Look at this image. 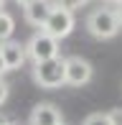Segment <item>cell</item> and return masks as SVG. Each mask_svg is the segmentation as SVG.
Listing matches in <instances>:
<instances>
[{"mask_svg":"<svg viewBox=\"0 0 122 125\" xmlns=\"http://www.w3.org/2000/svg\"><path fill=\"white\" fill-rule=\"evenodd\" d=\"M81 125H112V120H109L107 112H92Z\"/></svg>","mask_w":122,"mask_h":125,"instance_id":"30bf717a","label":"cell"},{"mask_svg":"<svg viewBox=\"0 0 122 125\" xmlns=\"http://www.w3.org/2000/svg\"><path fill=\"white\" fill-rule=\"evenodd\" d=\"M43 31L51 33L53 38H64L69 36L71 31H74V13L66 8H61V5H53L51 15L46 18V23H43Z\"/></svg>","mask_w":122,"mask_h":125,"instance_id":"277c9868","label":"cell"},{"mask_svg":"<svg viewBox=\"0 0 122 125\" xmlns=\"http://www.w3.org/2000/svg\"><path fill=\"white\" fill-rule=\"evenodd\" d=\"M0 56H3L8 69H20L26 64V59H28V51L18 41H3L0 43Z\"/></svg>","mask_w":122,"mask_h":125,"instance_id":"52a82bcc","label":"cell"},{"mask_svg":"<svg viewBox=\"0 0 122 125\" xmlns=\"http://www.w3.org/2000/svg\"><path fill=\"white\" fill-rule=\"evenodd\" d=\"M94 77V69L87 59L81 56H69L66 59V84L69 87H84Z\"/></svg>","mask_w":122,"mask_h":125,"instance_id":"5b68a950","label":"cell"},{"mask_svg":"<svg viewBox=\"0 0 122 125\" xmlns=\"http://www.w3.org/2000/svg\"><path fill=\"white\" fill-rule=\"evenodd\" d=\"M87 0H53V5H61V8H66V10H71L74 13L76 8H81Z\"/></svg>","mask_w":122,"mask_h":125,"instance_id":"8fae6325","label":"cell"},{"mask_svg":"<svg viewBox=\"0 0 122 125\" xmlns=\"http://www.w3.org/2000/svg\"><path fill=\"white\" fill-rule=\"evenodd\" d=\"M122 26L120 10L109 8V5H102V8H94L87 18V28L94 38H114Z\"/></svg>","mask_w":122,"mask_h":125,"instance_id":"6da1fadb","label":"cell"},{"mask_svg":"<svg viewBox=\"0 0 122 125\" xmlns=\"http://www.w3.org/2000/svg\"><path fill=\"white\" fill-rule=\"evenodd\" d=\"M26 51H28V59L36 64V61H46L59 56V38H53L51 33H46L41 28L38 33H33L26 43Z\"/></svg>","mask_w":122,"mask_h":125,"instance_id":"3957f363","label":"cell"},{"mask_svg":"<svg viewBox=\"0 0 122 125\" xmlns=\"http://www.w3.org/2000/svg\"><path fill=\"white\" fill-rule=\"evenodd\" d=\"M107 115H109V120H112V125H122V107H114Z\"/></svg>","mask_w":122,"mask_h":125,"instance_id":"7c38bea8","label":"cell"},{"mask_svg":"<svg viewBox=\"0 0 122 125\" xmlns=\"http://www.w3.org/2000/svg\"><path fill=\"white\" fill-rule=\"evenodd\" d=\"M104 3H117V5H120V3H122V0H104Z\"/></svg>","mask_w":122,"mask_h":125,"instance_id":"9a60e30c","label":"cell"},{"mask_svg":"<svg viewBox=\"0 0 122 125\" xmlns=\"http://www.w3.org/2000/svg\"><path fill=\"white\" fill-rule=\"evenodd\" d=\"M0 125H10V123H3V120H0Z\"/></svg>","mask_w":122,"mask_h":125,"instance_id":"ac0fdd59","label":"cell"},{"mask_svg":"<svg viewBox=\"0 0 122 125\" xmlns=\"http://www.w3.org/2000/svg\"><path fill=\"white\" fill-rule=\"evenodd\" d=\"M61 125H64V123H61Z\"/></svg>","mask_w":122,"mask_h":125,"instance_id":"ffe728a7","label":"cell"},{"mask_svg":"<svg viewBox=\"0 0 122 125\" xmlns=\"http://www.w3.org/2000/svg\"><path fill=\"white\" fill-rule=\"evenodd\" d=\"M8 92H10V89H8V84H5V79H0V105L8 100Z\"/></svg>","mask_w":122,"mask_h":125,"instance_id":"4fadbf2b","label":"cell"},{"mask_svg":"<svg viewBox=\"0 0 122 125\" xmlns=\"http://www.w3.org/2000/svg\"><path fill=\"white\" fill-rule=\"evenodd\" d=\"M5 72H8V66H5V61H3V56H0V79L5 77Z\"/></svg>","mask_w":122,"mask_h":125,"instance_id":"5bb4252c","label":"cell"},{"mask_svg":"<svg viewBox=\"0 0 122 125\" xmlns=\"http://www.w3.org/2000/svg\"><path fill=\"white\" fill-rule=\"evenodd\" d=\"M18 3H23V5H28V3H33V0H18Z\"/></svg>","mask_w":122,"mask_h":125,"instance_id":"2e32d148","label":"cell"},{"mask_svg":"<svg viewBox=\"0 0 122 125\" xmlns=\"http://www.w3.org/2000/svg\"><path fill=\"white\" fill-rule=\"evenodd\" d=\"M117 10H120V18H122V3H120V5H117Z\"/></svg>","mask_w":122,"mask_h":125,"instance_id":"e0dca14e","label":"cell"},{"mask_svg":"<svg viewBox=\"0 0 122 125\" xmlns=\"http://www.w3.org/2000/svg\"><path fill=\"white\" fill-rule=\"evenodd\" d=\"M0 3H3V0H0Z\"/></svg>","mask_w":122,"mask_h":125,"instance_id":"d6986e66","label":"cell"},{"mask_svg":"<svg viewBox=\"0 0 122 125\" xmlns=\"http://www.w3.org/2000/svg\"><path fill=\"white\" fill-rule=\"evenodd\" d=\"M53 10V0H33V3L23 5V15H26V23L36 26V28H43L46 18L51 15Z\"/></svg>","mask_w":122,"mask_h":125,"instance_id":"8992f818","label":"cell"},{"mask_svg":"<svg viewBox=\"0 0 122 125\" xmlns=\"http://www.w3.org/2000/svg\"><path fill=\"white\" fill-rule=\"evenodd\" d=\"M33 79H36L38 87H46V89L66 84V59L53 56L46 61H36L33 64Z\"/></svg>","mask_w":122,"mask_h":125,"instance_id":"7a4b0ae2","label":"cell"},{"mask_svg":"<svg viewBox=\"0 0 122 125\" xmlns=\"http://www.w3.org/2000/svg\"><path fill=\"white\" fill-rule=\"evenodd\" d=\"M13 31H15V21H13V15L5 13V10H0V43H3V41H10Z\"/></svg>","mask_w":122,"mask_h":125,"instance_id":"9c48e42d","label":"cell"},{"mask_svg":"<svg viewBox=\"0 0 122 125\" xmlns=\"http://www.w3.org/2000/svg\"><path fill=\"white\" fill-rule=\"evenodd\" d=\"M28 125H61V112L51 102H41V105L33 107Z\"/></svg>","mask_w":122,"mask_h":125,"instance_id":"ba28073f","label":"cell"}]
</instances>
